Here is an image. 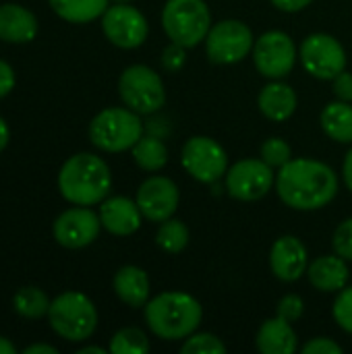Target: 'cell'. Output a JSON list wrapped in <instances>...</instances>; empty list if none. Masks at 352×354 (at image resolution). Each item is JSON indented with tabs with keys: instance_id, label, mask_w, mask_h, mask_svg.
<instances>
[{
	"instance_id": "cell-36",
	"label": "cell",
	"mask_w": 352,
	"mask_h": 354,
	"mask_svg": "<svg viewBox=\"0 0 352 354\" xmlns=\"http://www.w3.org/2000/svg\"><path fill=\"white\" fill-rule=\"evenodd\" d=\"M332 91L338 100L351 102L352 104V73L342 71L334 81H332Z\"/></svg>"
},
{
	"instance_id": "cell-37",
	"label": "cell",
	"mask_w": 352,
	"mask_h": 354,
	"mask_svg": "<svg viewBox=\"0 0 352 354\" xmlns=\"http://www.w3.org/2000/svg\"><path fill=\"white\" fill-rule=\"evenodd\" d=\"M15 89V71L12 66L0 58V97L8 95Z\"/></svg>"
},
{
	"instance_id": "cell-26",
	"label": "cell",
	"mask_w": 352,
	"mask_h": 354,
	"mask_svg": "<svg viewBox=\"0 0 352 354\" xmlns=\"http://www.w3.org/2000/svg\"><path fill=\"white\" fill-rule=\"evenodd\" d=\"M50 303L52 301L48 299V295L37 286H23L12 297V309L23 319H39L48 315Z\"/></svg>"
},
{
	"instance_id": "cell-2",
	"label": "cell",
	"mask_w": 352,
	"mask_h": 354,
	"mask_svg": "<svg viewBox=\"0 0 352 354\" xmlns=\"http://www.w3.org/2000/svg\"><path fill=\"white\" fill-rule=\"evenodd\" d=\"M143 317L156 338L178 342L199 330L203 307L189 292L168 290L147 301V305L143 307Z\"/></svg>"
},
{
	"instance_id": "cell-40",
	"label": "cell",
	"mask_w": 352,
	"mask_h": 354,
	"mask_svg": "<svg viewBox=\"0 0 352 354\" xmlns=\"http://www.w3.org/2000/svg\"><path fill=\"white\" fill-rule=\"evenodd\" d=\"M23 354H58V351L50 344H31L23 351Z\"/></svg>"
},
{
	"instance_id": "cell-30",
	"label": "cell",
	"mask_w": 352,
	"mask_h": 354,
	"mask_svg": "<svg viewBox=\"0 0 352 354\" xmlns=\"http://www.w3.org/2000/svg\"><path fill=\"white\" fill-rule=\"evenodd\" d=\"M261 160L272 166V168H282L284 164H288L293 160V149L290 145L282 139V137H270L261 143L259 149Z\"/></svg>"
},
{
	"instance_id": "cell-43",
	"label": "cell",
	"mask_w": 352,
	"mask_h": 354,
	"mask_svg": "<svg viewBox=\"0 0 352 354\" xmlns=\"http://www.w3.org/2000/svg\"><path fill=\"white\" fill-rule=\"evenodd\" d=\"M77 354H106V348H102V346H83V348H79Z\"/></svg>"
},
{
	"instance_id": "cell-27",
	"label": "cell",
	"mask_w": 352,
	"mask_h": 354,
	"mask_svg": "<svg viewBox=\"0 0 352 354\" xmlns=\"http://www.w3.org/2000/svg\"><path fill=\"white\" fill-rule=\"evenodd\" d=\"M156 243L168 255H176V253L185 251L187 245H189V228H187V224L183 220H176L174 216L160 222V228L156 232Z\"/></svg>"
},
{
	"instance_id": "cell-19",
	"label": "cell",
	"mask_w": 352,
	"mask_h": 354,
	"mask_svg": "<svg viewBox=\"0 0 352 354\" xmlns=\"http://www.w3.org/2000/svg\"><path fill=\"white\" fill-rule=\"evenodd\" d=\"M307 278H309L311 286L319 292H340L351 282L349 261L344 257H340L338 253L322 255L309 263Z\"/></svg>"
},
{
	"instance_id": "cell-29",
	"label": "cell",
	"mask_w": 352,
	"mask_h": 354,
	"mask_svg": "<svg viewBox=\"0 0 352 354\" xmlns=\"http://www.w3.org/2000/svg\"><path fill=\"white\" fill-rule=\"evenodd\" d=\"M228 351L222 338L210 332H195L183 340L180 353L183 354H224Z\"/></svg>"
},
{
	"instance_id": "cell-25",
	"label": "cell",
	"mask_w": 352,
	"mask_h": 354,
	"mask_svg": "<svg viewBox=\"0 0 352 354\" xmlns=\"http://www.w3.org/2000/svg\"><path fill=\"white\" fill-rule=\"evenodd\" d=\"M135 164L145 172H160L168 164V147L154 135H143L131 149Z\"/></svg>"
},
{
	"instance_id": "cell-28",
	"label": "cell",
	"mask_w": 352,
	"mask_h": 354,
	"mask_svg": "<svg viewBox=\"0 0 352 354\" xmlns=\"http://www.w3.org/2000/svg\"><path fill=\"white\" fill-rule=\"evenodd\" d=\"M151 348L149 338L143 330L139 328H122L118 330L112 340L108 351L112 354H147Z\"/></svg>"
},
{
	"instance_id": "cell-11",
	"label": "cell",
	"mask_w": 352,
	"mask_h": 354,
	"mask_svg": "<svg viewBox=\"0 0 352 354\" xmlns=\"http://www.w3.org/2000/svg\"><path fill=\"white\" fill-rule=\"evenodd\" d=\"M253 64L257 73L266 79H284L293 73L299 48L295 39L280 29H270L255 39L253 46Z\"/></svg>"
},
{
	"instance_id": "cell-31",
	"label": "cell",
	"mask_w": 352,
	"mask_h": 354,
	"mask_svg": "<svg viewBox=\"0 0 352 354\" xmlns=\"http://www.w3.org/2000/svg\"><path fill=\"white\" fill-rule=\"evenodd\" d=\"M332 315L338 328L352 336V286H344L340 292H336Z\"/></svg>"
},
{
	"instance_id": "cell-1",
	"label": "cell",
	"mask_w": 352,
	"mask_h": 354,
	"mask_svg": "<svg viewBox=\"0 0 352 354\" xmlns=\"http://www.w3.org/2000/svg\"><path fill=\"white\" fill-rule=\"evenodd\" d=\"M280 201L297 212H315L338 195V176L332 166L313 158H297L278 168L274 185Z\"/></svg>"
},
{
	"instance_id": "cell-33",
	"label": "cell",
	"mask_w": 352,
	"mask_h": 354,
	"mask_svg": "<svg viewBox=\"0 0 352 354\" xmlns=\"http://www.w3.org/2000/svg\"><path fill=\"white\" fill-rule=\"evenodd\" d=\"M305 313V301L299 297V295H284L280 301H278V307H276V315L295 324L303 317Z\"/></svg>"
},
{
	"instance_id": "cell-7",
	"label": "cell",
	"mask_w": 352,
	"mask_h": 354,
	"mask_svg": "<svg viewBox=\"0 0 352 354\" xmlns=\"http://www.w3.org/2000/svg\"><path fill=\"white\" fill-rule=\"evenodd\" d=\"M118 95L122 104L137 114H156L166 106L164 81L147 64H131L120 73Z\"/></svg>"
},
{
	"instance_id": "cell-32",
	"label": "cell",
	"mask_w": 352,
	"mask_h": 354,
	"mask_svg": "<svg viewBox=\"0 0 352 354\" xmlns=\"http://www.w3.org/2000/svg\"><path fill=\"white\" fill-rule=\"evenodd\" d=\"M332 247H334V253H338L346 261H352V218L336 226L332 234Z\"/></svg>"
},
{
	"instance_id": "cell-6",
	"label": "cell",
	"mask_w": 352,
	"mask_h": 354,
	"mask_svg": "<svg viewBox=\"0 0 352 354\" xmlns=\"http://www.w3.org/2000/svg\"><path fill=\"white\" fill-rule=\"evenodd\" d=\"M212 25V12L205 0H166L162 8L164 33L170 41L187 50L205 41Z\"/></svg>"
},
{
	"instance_id": "cell-13",
	"label": "cell",
	"mask_w": 352,
	"mask_h": 354,
	"mask_svg": "<svg viewBox=\"0 0 352 354\" xmlns=\"http://www.w3.org/2000/svg\"><path fill=\"white\" fill-rule=\"evenodd\" d=\"M226 193L237 201H259L276 185L274 168L261 158H245L226 172Z\"/></svg>"
},
{
	"instance_id": "cell-17",
	"label": "cell",
	"mask_w": 352,
	"mask_h": 354,
	"mask_svg": "<svg viewBox=\"0 0 352 354\" xmlns=\"http://www.w3.org/2000/svg\"><path fill=\"white\" fill-rule=\"evenodd\" d=\"M100 220L106 232L114 236H131L141 228L143 214L137 205V201L116 195V197H106L100 203Z\"/></svg>"
},
{
	"instance_id": "cell-44",
	"label": "cell",
	"mask_w": 352,
	"mask_h": 354,
	"mask_svg": "<svg viewBox=\"0 0 352 354\" xmlns=\"http://www.w3.org/2000/svg\"><path fill=\"white\" fill-rule=\"evenodd\" d=\"M114 2H133V0H114Z\"/></svg>"
},
{
	"instance_id": "cell-18",
	"label": "cell",
	"mask_w": 352,
	"mask_h": 354,
	"mask_svg": "<svg viewBox=\"0 0 352 354\" xmlns=\"http://www.w3.org/2000/svg\"><path fill=\"white\" fill-rule=\"evenodd\" d=\"M257 106L268 120L284 122L297 112L299 95L293 85L284 83V79H272L268 85L261 87Z\"/></svg>"
},
{
	"instance_id": "cell-14",
	"label": "cell",
	"mask_w": 352,
	"mask_h": 354,
	"mask_svg": "<svg viewBox=\"0 0 352 354\" xmlns=\"http://www.w3.org/2000/svg\"><path fill=\"white\" fill-rule=\"evenodd\" d=\"M135 201L145 220L160 224L176 214L180 203V189L172 178L151 174L139 185Z\"/></svg>"
},
{
	"instance_id": "cell-3",
	"label": "cell",
	"mask_w": 352,
	"mask_h": 354,
	"mask_svg": "<svg viewBox=\"0 0 352 354\" xmlns=\"http://www.w3.org/2000/svg\"><path fill=\"white\" fill-rule=\"evenodd\" d=\"M112 189L108 164L93 153L71 156L58 172V191L73 205H100Z\"/></svg>"
},
{
	"instance_id": "cell-10",
	"label": "cell",
	"mask_w": 352,
	"mask_h": 354,
	"mask_svg": "<svg viewBox=\"0 0 352 354\" xmlns=\"http://www.w3.org/2000/svg\"><path fill=\"white\" fill-rule=\"evenodd\" d=\"M299 58L303 68L319 81H334L349 64L346 50L340 39L322 31L311 33L301 41Z\"/></svg>"
},
{
	"instance_id": "cell-12",
	"label": "cell",
	"mask_w": 352,
	"mask_h": 354,
	"mask_svg": "<svg viewBox=\"0 0 352 354\" xmlns=\"http://www.w3.org/2000/svg\"><path fill=\"white\" fill-rule=\"evenodd\" d=\"M102 31L112 46L135 50L145 44L149 23L139 8L131 6V2H114V6H108L102 15Z\"/></svg>"
},
{
	"instance_id": "cell-9",
	"label": "cell",
	"mask_w": 352,
	"mask_h": 354,
	"mask_svg": "<svg viewBox=\"0 0 352 354\" xmlns=\"http://www.w3.org/2000/svg\"><path fill=\"white\" fill-rule=\"evenodd\" d=\"M180 164L191 178L205 185L218 183L230 168L226 149L207 135H195L185 141L180 149Z\"/></svg>"
},
{
	"instance_id": "cell-42",
	"label": "cell",
	"mask_w": 352,
	"mask_h": 354,
	"mask_svg": "<svg viewBox=\"0 0 352 354\" xmlns=\"http://www.w3.org/2000/svg\"><path fill=\"white\" fill-rule=\"evenodd\" d=\"M0 354H17L15 344H12L10 340L2 338V336H0Z\"/></svg>"
},
{
	"instance_id": "cell-4",
	"label": "cell",
	"mask_w": 352,
	"mask_h": 354,
	"mask_svg": "<svg viewBox=\"0 0 352 354\" xmlns=\"http://www.w3.org/2000/svg\"><path fill=\"white\" fill-rule=\"evenodd\" d=\"M131 108H104L89 122V141L106 153H120L133 149L143 137V120Z\"/></svg>"
},
{
	"instance_id": "cell-39",
	"label": "cell",
	"mask_w": 352,
	"mask_h": 354,
	"mask_svg": "<svg viewBox=\"0 0 352 354\" xmlns=\"http://www.w3.org/2000/svg\"><path fill=\"white\" fill-rule=\"evenodd\" d=\"M342 178H344V185L349 187V191L352 193V145L351 149L346 151V156H344V162H342Z\"/></svg>"
},
{
	"instance_id": "cell-23",
	"label": "cell",
	"mask_w": 352,
	"mask_h": 354,
	"mask_svg": "<svg viewBox=\"0 0 352 354\" xmlns=\"http://www.w3.org/2000/svg\"><path fill=\"white\" fill-rule=\"evenodd\" d=\"M322 131L336 143L352 145V104L351 102H330L319 114Z\"/></svg>"
},
{
	"instance_id": "cell-41",
	"label": "cell",
	"mask_w": 352,
	"mask_h": 354,
	"mask_svg": "<svg viewBox=\"0 0 352 354\" xmlns=\"http://www.w3.org/2000/svg\"><path fill=\"white\" fill-rule=\"evenodd\" d=\"M8 139H10V129H8V124L4 122V118L0 116V153L6 149Z\"/></svg>"
},
{
	"instance_id": "cell-38",
	"label": "cell",
	"mask_w": 352,
	"mask_h": 354,
	"mask_svg": "<svg viewBox=\"0 0 352 354\" xmlns=\"http://www.w3.org/2000/svg\"><path fill=\"white\" fill-rule=\"evenodd\" d=\"M282 12H301L313 4V0H270Z\"/></svg>"
},
{
	"instance_id": "cell-24",
	"label": "cell",
	"mask_w": 352,
	"mask_h": 354,
	"mask_svg": "<svg viewBox=\"0 0 352 354\" xmlns=\"http://www.w3.org/2000/svg\"><path fill=\"white\" fill-rule=\"evenodd\" d=\"M48 2L52 10L66 23L85 25L95 19H102L110 0H48Z\"/></svg>"
},
{
	"instance_id": "cell-35",
	"label": "cell",
	"mask_w": 352,
	"mask_h": 354,
	"mask_svg": "<svg viewBox=\"0 0 352 354\" xmlns=\"http://www.w3.org/2000/svg\"><path fill=\"white\" fill-rule=\"evenodd\" d=\"M303 354H342V346L328 338V336H317V338H311L309 342H305L301 346Z\"/></svg>"
},
{
	"instance_id": "cell-34",
	"label": "cell",
	"mask_w": 352,
	"mask_h": 354,
	"mask_svg": "<svg viewBox=\"0 0 352 354\" xmlns=\"http://www.w3.org/2000/svg\"><path fill=\"white\" fill-rule=\"evenodd\" d=\"M185 64H187V48L170 41V46H166L162 52V68L168 73H178Z\"/></svg>"
},
{
	"instance_id": "cell-8",
	"label": "cell",
	"mask_w": 352,
	"mask_h": 354,
	"mask_svg": "<svg viewBox=\"0 0 352 354\" xmlns=\"http://www.w3.org/2000/svg\"><path fill=\"white\" fill-rule=\"evenodd\" d=\"M203 44L210 62L237 64L253 52L255 35L247 23L239 19H224L210 27Z\"/></svg>"
},
{
	"instance_id": "cell-16",
	"label": "cell",
	"mask_w": 352,
	"mask_h": 354,
	"mask_svg": "<svg viewBox=\"0 0 352 354\" xmlns=\"http://www.w3.org/2000/svg\"><path fill=\"white\" fill-rule=\"evenodd\" d=\"M309 255L307 247L295 234H284L276 239L270 249V270L280 282H297L307 274Z\"/></svg>"
},
{
	"instance_id": "cell-20",
	"label": "cell",
	"mask_w": 352,
	"mask_h": 354,
	"mask_svg": "<svg viewBox=\"0 0 352 354\" xmlns=\"http://www.w3.org/2000/svg\"><path fill=\"white\" fill-rule=\"evenodd\" d=\"M114 295L131 309H143L151 295V282L145 270L137 266H122L112 280Z\"/></svg>"
},
{
	"instance_id": "cell-21",
	"label": "cell",
	"mask_w": 352,
	"mask_h": 354,
	"mask_svg": "<svg viewBox=\"0 0 352 354\" xmlns=\"http://www.w3.org/2000/svg\"><path fill=\"white\" fill-rule=\"evenodd\" d=\"M37 35L35 15L15 2L0 6V39L8 44H29Z\"/></svg>"
},
{
	"instance_id": "cell-5",
	"label": "cell",
	"mask_w": 352,
	"mask_h": 354,
	"mask_svg": "<svg viewBox=\"0 0 352 354\" xmlns=\"http://www.w3.org/2000/svg\"><path fill=\"white\" fill-rule=\"evenodd\" d=\"M48 319L52 330L66 342H85L98 328V309L87 295L68 290L50 303Z\"/></svg>"
},
{
	"instance_id": "cell-15",
	"label": "cell",
	"mask_w": 352,
	"mask_h": 354,
	"mask_svg": "<svg viewBox=\"0 0 352 354\" xmlns=\"http://www.w3.org/2000/svg\"><path fill=\"white\" fill-rule=\"evenodd\" d=\"M100 214H95L87 205H75L62 212L52 226L54 239L64 249H83L95 243L102 230Z\"/></svg>"
},
{
	"instance_id": "cell-22",
	"label": "cell",
	"mask_w": 352,
	"mask_h": 354,
	"mask_svg": "<svg viewBox=\"0 0 352 354\" xmlns=\"http://www.w3.org/2000/svg\"><path fill=\"white\" fill-rule=\"evenodd\" d=\"M255 344L261 354H295L299 351V338L293 324L278 315L259 326Z\"/></svg>"
}]
</instances>
